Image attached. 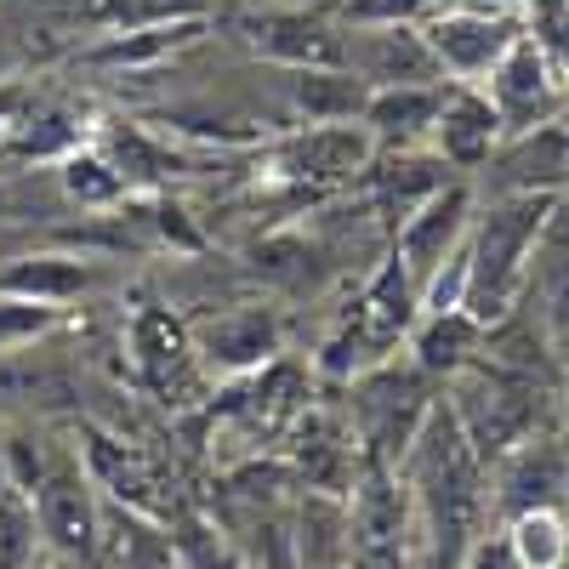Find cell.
<instances>
[{"mask_svg":"<svg viewBox=\"0 0 569 569\" xmlns=\"http://www.w3.org/2000/svg\"><path fill=\"white\" fill-rule=\"evenodd\" d=\"M563 200H569V188H563Z\"/></svg>","mask_w":569,"mask_h":569,"instance_id":"cell-39","label":"cell"},{"mask_svg":"<svg viewBox=\"0 0 569 569\" xmlns=\"http://www.w3.org/2000/svg\"><path fill=\"white\" fill-rule=\"evenodd\" d=\"M439 98H445V80L439 86H376L365 98L359 126L370 131L376 149H427L439 120Z\"/></svg>","mask_w":569,"mask_h":569,"instance_id":"cell-18","label":"cell"},{"mask_svg":"<svg viewBox=\"0 0 569 569\" xmlns=\"http://www.w3.org/2000/svg\"><path fill=\"white\" fill-rule=\"evenodd\" d=\"M342 69L376 86H439L445 69L421 23H342Z\"/></svg>","mask_w":569,"mask_h":569,"instance_id":"cell-10","label":"cell"},{"mask_svg":"<svg viewBox=\"0 0 569 569\" xmlns=\"http://www.w3.org/2000/svg\"><path fill=\"white\" fill-rule=\"evenodd\" d=\"M29 496H34V512H40L46 552H52L58 563L98 558V541H103V501H98V479H91L80 445H58V450H52V467H46V479H40Z\"/></svg>","mask_w":569,"mask_h":569,"instance_id":"cell-6","label":"cell"},{"mask_svg":"<svg viewBox=\"0 0 569 569\" xmlns=\"http://www.w3.org/2000/svg\"><path fill=\"white\" fill-rule=\"evenodd\" d=\"M421 34L433 46V58L445 69V80H467L479 86L501 52L525 34V18H490V12H461V7H433L421 18Z\"/></svg>","mask_w":569,"mask_h":569,"instance_id":"cell-12","label":"cell"},{"mask_svg":"<svg viewBox=\"0 0 569 569\" xmlns=\"http://www.w3.org/2000/svg\"><path fill=\"white\" fill-rule=\"evenodd\" d=\"M370 154H376L370 131L359 120H337V126H302V131H291L273 149V166H279V177H297V182H319L325 188V182L365 177Z\"/></svg>","mask_w":569,"mask_h":569,"instance_id":"cell-14","label":"cell"},{"mask_svg":"<svg viewBox=\"0 0 569 569\" xmlns=\"http://www.w3.org/2000/svg\"><path fill=\"white\" fill-rule=\"evenodd\" d=\"M18 69H23V52H18V40L0 29V80H12Z\"/></svg>","mask_w":569,"mask_h":569,"instance_id":"cell-31","label":"cell"},{"mask_svg":"<svg viewBox=\"0 0 569 569\" xmlns=\"http://www.w3.org/2000/svg\"><path fill=\"white\" fill-rule=\"evenodd\" d=\"M233 29L257 58L279 69H342V23H330L319 7H262Z\"/></svg>","mask_w":569,"mask_h":569,"instance_id":"cell-11","label":"cell"},{"mask_svg":"<svg viewBox=\"0 0 569 569\" xmlns=\"http://www.w3.org/2000/svg\"><path fill=\"white\" fill-rule=\"evenodd\" d=\"M501 530L512 541V552L525 558V569H558L569 558V512L563 507H530L501 518Z\"/></svg>","mask_w":569,"mask_h":569,"instance_id":"cell-21","label":"cell"},{"mask_svg":"<svg viewBox=\"0 0 569 569\" xmlns=\"http://www.w3.org/2000/svg\"><path fill=\"white\" fill-rule=\"evenodd\" d=\"M439 393L445 388L410 353H393L348 376V433H353L359 467H399L405 445L416 439L421 416L433 410Z\"/></svg>","mask_w":569,"mask_h":569,"instance_id":"cell-4","label":"cell"},{"mask_svg":"<svg viewBox=\"0 0 569 569\" xmlns=\"http://www.w3.org/2000/svg\"><path fill=\"white\" fill-rule=\"evenodd\" d=\"M507 142L501 131V114L490 109L485 86H467V80H445V98H439V120H433V137H427V149H433L456 177H479L496 149Z\"/></svg>","mask_w":569,"mask_h":569,"instance_id":"cell-13","label":"cell"},{"mask_svg":"<svg viewBox=\"0 0 569 569\" xmlns=\"http://www.w3.org/2000/svg\"><path fill=\"white\" fill-rule=\"evenodd\" d=\"M211 0H98V18L109 29H149V23H188L206 18Z\"/></svg>","mask_w":569,"mask_h":569,"instance_id":"cell-26","label":"cell"},{"mask_svg":"<svg viewBox=\"0 0 569 569\" xmlns=\"http://www.w3.org/2000/svg\"><path fill=\"white\" fill-rule=\"evenodd\" d=\"M103 262L98 257H80V251H18L0 262V291L12 297H29V302H46V308H63L91 297L103 284Z\"/></svg>","mask_w":569,"mask_h":569,"instance_id":"cell-17","label":"cell"},{"mask_svg":"<svg viewBox=\"0 0 569 569\" xmlns=\"http://www.w3.org/2000/svg\"><path fill=\"white\" fill-rule=\"evenodd\" d=\"M456 569H525V558L512 552V541H507L501 525H485L479 536H472V547L456 558Z\"/></svg>","mask_w":569,"mask_h":569,"instance_id":"cell-28","label":"cell"},{"mask_svg":"<svg viewBox=\"0 0 569 569\" xmlns=\"http://www.w3.org/2000/svg\"><path fill=\"white\" fill-rule=\"evenodd\" d=\"M552 206H558V194H541V188H496V194L479 200V211H472V228H467V297H461V308L479 319L485 330L501 325L518 308L536 233H541Z\"/></svg>","mask_w":569,"mask_h":569,"instance_id":"cell-2","label":"cell"},{"mask_svg":"<svg viewBox=\"0 0 569 569\" xmlns=\"http://www.w3.org/2000/svg\"><path fill=\"white\" fill-rule=\"evenodd\" d=\"M405 353L445 388L456 370H467L472 359L485 353V325L472 319L467 308H421L416 325H410Z\"/></svg>","mask_w":569,"mask_h":569,"instance_id":"cell-19","label":"cell"},{"mask_svg":"<svg viewBox=\"0 0 569 569\" xmlns=\"http://www.w3.org/2000/svg\"><path fill=\"white\" fill-rule=\"evenodd\" d=\"M558 365H563V410H569V337H558Z\"/></svg>","mask_w":569,"mask_h":569,"instance_id":"cell-32","label":"cell"},{"mask_svg":"<svg viewBox=\"0 0 569 569\" xmlns=\"http://www.w3.org/2000/svg\"><path fill=\"white\" fill-rule=\"evenodd\" d=\"M0 262H7V246H0Z\"/></svg>","mask_w":569,"mask_h":569,"instance_id":"cell-37","label":"cell"},{"mask_svg":"<svg viewBox=\"0 0 569 569\" xmlns=\"http://www.w3.org/2000/svg\"><path fill=\"white\" fill-rule=\"evenodd\" d=\"M479 86H485L490 109L501 114V131H507V137H525V131H536V126L558 120V114H563V103H569V80L558 74V63L536 46V34H530V29L507 46L501 63H496Z\"/></svg>","mask_w":569,"mask_h":569,"instance_id":"cell-9","label":"cell"},{"mask_svg":"<svg viewBox=\"0 0 569 569\" xmlns=\"http://www.w3.org/2000/svg\"><path fill=\"white\" fill-rule=\"evenodd\" d=\"M439 7H461V12H490V18H525L530 0H439Z\"/></svg>","mask_w":569,"mask_h":569,"instance_id":"cell-29","label":"cell"},{"mask_svg":"<svg viewBox=\"0 0 569 569\" xmlns=\"http://www.w3.org/2000/svg\"><path fill=\"white\" fill-rule=\"evenodd\" d=\"M563 512H569V485H563Z\"/></svg>","mask_w":569,"mask_h":569,"instance_id":"cell-36","label":"cell"},{"mask_svg":"<svg viewBox=\"0 0 569 569\" xmlns=\"http://www.w3.org/2000/svg\"><path fill=\"white\" fill-rule=\"evenodd\" d=\"M445 399L461 421V433L472 439L485 461H496L507 445H518L525 433H536L541 421L563 416V393L536 382V376H518L496 359H472L467 370H456L445 382Z\"/></svg>","mask_w":569,"mask_h":569,"instance_id":"cell-3","label":"cell"},{"mask_svg":"<svg viewBox=\"0 0 569 569\" xmlns=\"http://www.w3.org/2000/svg\"><path fill=\"white\" fill-rule=\"evenodd\" d=\"M58 325H63V308H46V302H29V297L0 291V353L34 348V342L52 337Z\"/></svg>","mask_w":569,"mask_h":569,"instance_id":"cell-25","label":"cell"},{"mask_svg":"<svg viewBox=\"0 0 569 569\" xmlns=\"http://www.w3.org/2000/svg\"><path fill=\"white\" fill-rule=\"evenodd\" d=\"M558 569H569V558H563V563H558Z\"/></svg>","mask_w":569,"mask_h":569,"instance_id":"cell-38","label":"cell"},{"mask_svg":"<svg viewBox=\"0 0 569 569\" xmlns=\"http://www.w3.org/2000/svg\"><path fill=\"white\" fill-rule=\"evenodd\" d=\"M518 308H525L536 325H547L552 337H569V200L563 194H558V206L547 211V222L536 233Z\"/></svg>","mask_w":569,"mask_h":569,"instance_id":"cell-16","label":"cell"},{"mask_svg":"<svg viewBox=\"0 0 569 569\" xmlns=\"http://www.w3.org/2000/svg\"><path fill=\"white\" fill-rule=\"evenodd\" d=\"M472 211H479V188H472V177H456V182L439 188V194H427L421 206H410V211L393 222L388 257L405 268V279L416 284V297H421V284L467 246Z\"/></svg>","mask_w":569,"mask_h":569,"instance_id":"cell-8","label":"cell"},{"mask_svg":"<svg viewBox=\"0 0 569 569\" xmlns=\"http://www.w3.org/2000/svg\"><path fill=\"white\" fill-rule=\"evenodd\" d=\"M166 547H171V569H251L240 541L217 525H206V518H177Z\"/></svg>","mask_w":569,"mask_h":569,"instance_id":"cell-23","label":"cell"},{"mask_svg":"<svg viewBox=\"0 0 569 569\" xmlns=\"http://www.w3.org/2000/svg\"><path fill=\"white\" fill-rule=\"evenodd\" d=\"M439 0H342V23H421Z\"/></svg>","mask_w":569,"mask_h":569,"instance_id":"cell-27","label":"cell"},{"mask_svg":"<svg viewBox=\"0 0 569 569\" xmlns=\"http://www.w3.org/2000/svg\"><path fill=\"white\" fill-rule=\"evenodd\" d=\"M0 485H7V450H0Z\"/></svg>","mask_w":569,"mask_h":569,"instance_id":"cell-35","label":"cell"},{"mask_svg":"<svg viewBox=\"0 0 569 569\" xmlns=\"http://www.w3.org/2000/svg\"><path fill=\"white\" fill-rule=\"evenodd\" d=\"M40 552H46V536H40L34 496L18 485H0V569H29Z\"/></svg>","mask_w":569,"mask_h":569,"instance_id":"cell-24","label":"cell"},{"mask_svg":"<svg viewBox=\"0 0 569 569\" xmlns=\"http://www.w3.org/2000/svg\"><path fill=\"white\" fill-rule=\"evenodd\" d=\"M416 313H421L416 284L405 279V268H399L393 257H382V268L365 279V291L353 297L348 319L337 325V337L325 342L319 370H325V376H342V382H348V376H359V370H370V365L405 353Z\"/></svg>","mask_w":569,"mask_h":569,"instance_id":"cell-5","label":"cell"},{"mask_svg":"<svg viewBox=\"0 0 569 569\" xmlns=\"http://www.w3.org/2000/svg\"><path fill=\"white\" fill-rule=\"evenodd\" d=\"M393 472L410 490L421 552L445 569H456V558L472 547V536L485 525H496V518H490V461L472 450V439L461 433L445 393L421 416L416 439L405 445Z\"/></svg>","mask_w":569,"mask_h":569,"instance_id":"cell-1","label":"cell"},{"mask_svg":"<svg viewBox=\"0 0 569 569\" xmlns=\"http://www.w3.org/2000/svg\"><path fill=\"white\" fill-rule=\"evenodd\" d=\"M279 342H284V330H279V313L273 308H222L217 319L194 325V353L217 370V376H251L262 365L279 359Z\"/></svg>","mask_w":569,"mask_h":569,"instance_id":"cell-15","label":"cell"},{"mask_svg":"<svg viewBox=\"0 0 569 569\" xmlns=\"http://www.w3.org/2000/svg\"><path fill=\"white\" fill-rule=\"evenodd\" d=\"M563 485H569V410L541 421L536 433H525L490 461V518L501 525V518L530 507H563Z\"/></svg>","mask_w":569,"mask_h":569,"instance_id":"cell-7","label":"cell"},{"mask_svg":"<svg viewBox=\"0 0 569 569\" xmlns=\"http://www.w3.org/2000/svg\"><path fill=\"white\" fill-rule=\"evenodd\" d=\"M18 109H23V86H18V80H0V142H7Z\"/></svg>","mask_w":569,"mask_h":569,"instance_id":"cell-30","label":"cell"},{"mask_svg":"<svg viewBox=\"0 0 569 569\" xmlns=\"http://www.w3.org/2000/svg\"><path fill=\"white\" fill-rule=\"evenodd\" d=\"M284 91H291V109L302 114V126L359 120L370 98V86L348 69H284Z\"/></svg>","mask_w":569,"mask_h":569,"instance_id":"cell-20","label":"cell"},{"mask_svg":"<svg viewBox=\"0 0 569 569\" xmlns=\"http://www.w3.org/2000/svg\"><path fill=\"white\" fill-rule=\"evenodd\" d=\"M52 177H58V194H63L69 206H80V211H103V206H114V200L126 194V177H120L114 160L98 154V149H69Z\"/></svg>","mask_w":569,"mask_h":569,"instance_id":"cell-22","label":"cell"},{"mask_svg":"<svg viewBox=\"0 0 569 569\" xmlns=\"http://www.w3.org/2000/svg\"><path fill=\"white\" fill-rule=\"evenodd\" d=\"M410 569H445V563H433L427 552H416V558H410Z\"/></svg>","mask_w":569,"mask_h":569,"instance_id":"cell-34","label":"cell"},{"mask_svg":"<svg viewBox=\"0 0 569 569\" xmlns=\"http://www.w3.org/2000/svg\"><path fill=\"white\" fill-rule=\"evenodd\" d=\"M29 569H63V563H58V558H52V552H40V558H34V563H29Z\"/></svg>","mask_w":569,"mask_h":569,"instance_id":"cell-33","label":"cell"}]
</instances>
